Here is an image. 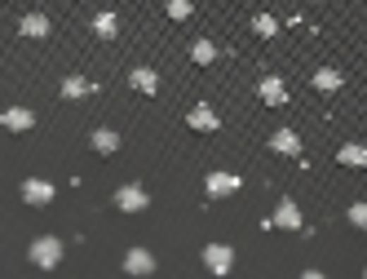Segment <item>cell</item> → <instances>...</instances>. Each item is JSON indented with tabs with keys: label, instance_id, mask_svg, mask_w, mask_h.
I'll return each mask as SVG.
<instances>
[{
	"label": "cell",
	"instance_id": "e0dca14e",
	"mask_svg": "<svg viewBox=\"0 0 367 279\" xmlns=\"http://www.w3.org/2000/svg\"><path fill=\"white\" fill-rule=\"evenodd\" d=\"M89 93H93V85L85 76H66L62 80V97H89Z\"/></svg>",
	"mask_w": 367,
	"mask_h": 279
},
{
	"label": "cell",
	"instance_id": "52a82bcc",
	"mask_svg": "<svg viewBox=\"0 0 367 279\" xmlns=\"http://www.w3.org/2000/svg\"><path fill=\"white\" fill-rule=\"evenodd\" d=\"M23 200L27 204H54V182H44V177H27L23 182Z\"/></svg>",
	"mask_w": 367,
	"mask_h": 279
},
{
	"label": "cell",
	"instance_id": "7a4b0ae2",
	"mask_svg": "<svg viewBox=\"0 0 367 279\" xmlns=\"http://www.w3.org/2000/svg\"><path fill=\"white\" fill-rule=\"evenodd\" d=\"M142 208H151V195H146L142 182H124L120 191H115V213H142Z\"/></svg>",
	"mask_w": 367,
	"mask_h": 279
},
{
	"label": "cell",
	"instance_id": "8fae6325",
	"mask_svg": "<svg viewBox=\"0 0 367 279\" xmlns=\"http://www.w3.org/2000/svg\"><path fill=\"white\" fill-rule=\"evenodd\" d=\"M89 146H93L97 155H115V151H120V133H115V129H93Z\"/></svg>",
	"mask_w": 367,
	"mask_h": 279
},
{
	"label": "cell",
	"instance_id": "7402d4cb",
	"mask_svg": "<svg viewBox=\"0 0 367 279\" xmlns=\"http://www.w3.org/2000/svg\"><path fill=\"white\" fill-rule=\"evenodd\" d=\"M345 218H349V226H367V204H363V200H359V204H349Z\"/></svg>",
	"mask_w": 367,
	"mask_h": 279
},
{
	"label": "cell",
	"instance_id": "9c48e42d",
	"mask_svg": "<svg viewBox=\"0 0 367 279\" xmlns=\"http://www.w3.org/2000/svg\"><path fill=\"white\" fill-rule=\"evenodd\" d=\"M270 226H279V231H296V226H301V208H296L292 200H279V208H275Z\"/></svg>",
	"mask_w": 367,
	"mask_h": 279
},
{
	"label": "cell",
	"instance_id": "44dd1931",
	"mask_svg": "<svg viewBox=\"0 0 367 279\" xmlns=\"http://www.w3.org/2000/svg\"><path fill=\"white\" fill-rule=\"evenodd\" d=\"M191 9H195L191 0H169V18H177V23H181V18H191Z\"/></svg>",
	"mask_w": 367,
	"mask_h": 279
},
{
	"label": "cell",
	"instance_id": "3957f363",
	"mask_svg": "<svg viewBox=\"0 0 367 279\" xmlns=\"http://www.w3.org/2000/svg\"><path fill=\"white\" fill-rule=\"evenodd\" d=\"M204 266H208V275H230V266H235V249L230 244H204Z\"/></svg>",
	"mask_w": 367,
	"mask_h": 279
},
{
	"label": "cell",
	"instance_id": "8992f818",
	"mask_svg": "<svg viewBox=\"0 0 367 279\" xmlns=\"http://www.w3.org/2000/svg\"><path fill=\"white\" fill-rule=\"evenodd\" d=\"M257 97L265 107H283L288 102V85H283L279 76H261V85H257Z\"/></svg>",
	"mask_w": 367,
	"mask_h": 279
},
{
	"label": "cell",
	"instance_id": "5b68a950",
	"mask_svg": "<svg viewBox=\"0 0 367 279\" xmlns=\"http://www.w3.org/2000/svg\"><path fill=\"white\" fill-rule=\"evenodd\" d=\"M186 124H191V129H199V133H217V129H222V116H217V111H212L208 102H199V107H191V111H186Z\"/></svg>",
	"mask_w": 367,
	"mask_h": 279
},
{
	"label": "cell",
	"instance_id": "4fadbf2b",
	"mask_svg": "<svg viewBox=\"0 0 367 279\" xmlns=\"http://www.w3.org/2000/svg\"><path fill=\"white\" fill-rule=\"evenodd\" d=\"M270 151L275 155H296V151H301V138H296L292 129H279V133L270 138Z\"/></svg>",
	"mask_w": 367,
	"mask_h": 279
},
{
	"label": "cell",
	"instance_id": "ac0fdd59",
	"mask_svg": "<svg viewBox=\"0 0 367 279\" xmlns=\"http://www.w3.org/2000/svg\"><path fill=\"white\" fill-rule=\"evenodd\" d=\"M341 85H345V76H341V71H332V67L314 71V89H327V93H332V89H341Z\"/></svg>",
	"mask_w": 367,
	"mask_h": 279
},
{
	"label": "cell",
	"instance_id": "6da1fadb",
	"mask_svg": "<svg viewBox=\"0 0 367 279\" xmlns=\"http://www.w3.org/2000/svg\"><path fill=\"white\" fill-rule=\"evenodd\" d=\"M31 261H36L40 271H54L58 261H62V239L58 235H40V239H31Z\"/></svg>",
	"mask_w": 367,
	"mask_h": 279
},
{
	"label": "cell",
	"instance_id": "5bb4252c",
	"mask_svg": "<svg viewBox=\"0 0 367 279\" xmlns=\"http://www.w3.org/2000/svg\"><path fill=\"white\" fill-rule=\"evenodd\" d=\"M128 85L138 89V93H155V89H160V76H155L151 67H133V71H128Z\"/></svg>",
	"mask_w": 367,
	"mask_h": 279
},
{
	"label": "cell",
	"instance_id": "7c38bea8",
	"mask_svg": "<svg viewBox=\"0 0 367 279\" xmlns=\"http://www.w3.org/2000/svg\"><path fill=\"white\" fill-rule=\"evenodd\" d=\"M18 31H23V36H31V40H49V31H54V23H49L44 13H27V18L18 23Z\"/></svg>",
	"mask_w": 367,
	"mask_h": 279
},
{
	"label": "cell",
	"instance_id": "ffe728a7",
	"mask_svg": "<svg viewBox=\"0 0 367 279\" xmlns=\"http://www.w3.org/2000/svg\"><path fill=\"white\" fill-rule=\"evenodd\" d=\"M253 31H257V36H261V40H270V36H275V31H279V23H275V13H257V18H253Z\"/></svg>",
	"mask_w": 367,
	"mask_h": 279
},
{
	"label": "cell",
	"instance_id": "30bf717a",
	"mask_svg": "<svg viewBox=\"0 0 367 279\" xmlns=\"http://www.w3.org/2000/svg\"><path fill=\"white\" fill-rule=\"evenodd\" d=\"M124 271L128 275H155V257L146 253V249H128L124 253Z\"/></svg>",
	"mask_w": 367,
	"mask_h": 279
},
{
	"label": "cell",
	"instance_id": "d6986e66",
	"mask_svg": "<svg viewBox=\"0 0 367 279\" xmlns=\"http://www.w3.org/2000/svg\"><path fill=\"white\" fill-rule=\"evenodd\" d=\"M191 58L199 62V67H208V62L217 58V44H212V40H195V44H191Z\"/></svg>",
	"mask_w": 367,
	"mask_h": 279
},
{
	"label": "cell",
	"instance_id": "2e32d148",
	"mask_svg": "<svg viewBox=\"0 0 367 279\" xmlns=\"http://www.w3.org/2000/svg\"><path fill=\"white\" fill-rule=\"evenodd\" d=\"M93 31H97V36H102V40H115V31H120V18H115L111 9H102V13H97V18H93Z\"/></svg>",
	"mask_w": 367,
	"mask_h": 279
},
{
	"label": "cell",
	"instance_id": "277c9868",
	"mask_svg": "<svg viewBox=\"0 0 367 279\" xmlns=\"http://www.w3.org/2000/svg\"><path fill=\"white\" fill-rule=\"evenodd\" d=\"M239 186H243V177H235V173H208V177H204V195H212V200L235 195Z\"/></svg>",
	"mask_w": 367,
	"mask_h": 279
},
{
	"label": "cell",
	"instance_id": "9a60e30c",
	"mask_svg": "<svg viewBox=\"0 0 367 279\" xmlns=\"http://www.w3.org/2000/svg\"><path fill=\"white\" fill-rule=\"evenodd\" d=\"M337 160L349 164V169H363V164H367V146L363 142H345L341 151H337Z\"/></svg>",
	"mask_w": 367,
	"mask_h": 279
},
{
	"label": "cell",
	"instance_id": "ba28073f",
	"mask_svg": "<svg viewBox=\"0 0 367 279\" xmlns=\"http://www.w3.org/2000/svg\"><path fill=\"white\" fill-rule=\"evenodd\" d=\"M0 124H5L9 133H27V129L36 124V111H27V107H9V111H0Z\"/></svg>",
	"mask_w": 367,
	"mask_h": 279
}]
</instances>
